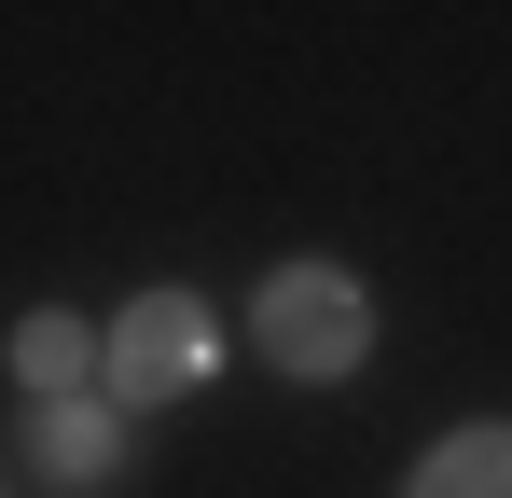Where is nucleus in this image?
<instances>
[{"label": "nucleus", "mask_w": 512, "mask_h": 498, "mask_svg": "<svg viewBox=\"0 0 512 498\" xmlns=\"http://www.w3.org/2000/svg\"><path fill=\"white\" fill-rule=\"evenodd\" d=\"M250 346L277 374H305V388H346V374L374 360V291L333 277V263H277L263 305H250Z\"/></svg>", "instance_id": "1"}, {"label": "nucleus", "mask_w": 512, "mask_h": 498, "mask_svg": "<svg viewBox=\"0 0 512 498\" xmlns=\"http://www.w3.org/2000/svg\"><path fill=\"white\" fill-rule=\"evenodd\" d=\"M208 374V305L194 291H139L111 319V402H180Z\"/></svg>", "instance_id": "2"}, {"label": "nucleus", "mask_w": 512, "mask_h": 498, "mask_svg": "<svg viewBox=\"0 0 512 498\" xmlns=\"http://www.w3.org/2000/svg\"><path fill=\"white\" fill-rule=\"evenodd\" d=\"M28 471H56V485H125V415L111 402H42L28 415Z\"/></svg>", "instance_id": "3"}, {"label": "nucleus", "mask_w": 512, "mask_h": 498, "mask_svg": "<svg viewBox=\"0 0 512 498\" xmlns=\"http://www.w3.org/2000/svg\"><path fill=\"white\" fill-rule=\"evenodd\" d=\"M14 374H28V402H84V374H111V346L70 305H28L14 319Z\"/></svg>", "instance_id": "4"}, {"label": "nucleus", "mask_w": 512, "mask_h": 498, "mask_svg": "<svg viewBox=\"0 0 512 498\" xmlns=\"http://www.w3.org/2000/svg\"><path fill=\"white\" fill-rule=\"evenodd\" d=\"M402 498H512V429H443Z\"/></svg>", "instance_id": "5"}]
</instances>
